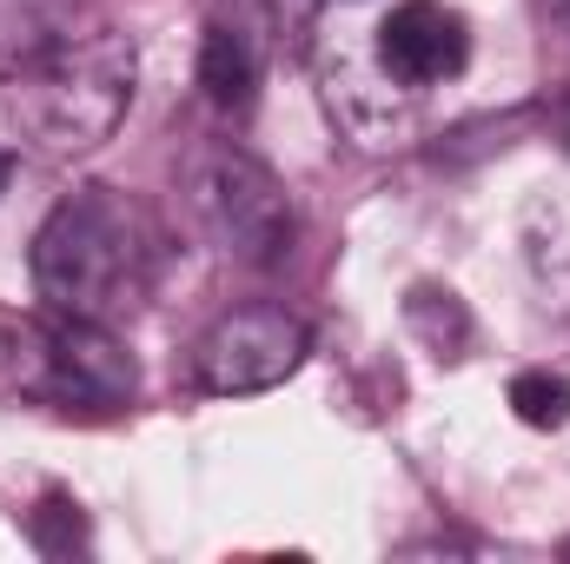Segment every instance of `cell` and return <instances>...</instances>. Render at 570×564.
<instances>
[{
  "label": "cell",
  "instance_id": "6da1fadb",
  "mask_svg": "<svg viewBox=\"0 0 570 564\" xmlns=\"http://www.w3.org/2000/svg\"><path fill=\"white\" fill-rule=\"evenodd\" d=\"M134 40L94 0H0V114L53 159L114 140L134 107Z\"/></svg>",
  "mask_w": 570,
  "mask_h": 564
},
{
  "label": "cell",
  "instance_id": "7a4b0ae2",
  "mask_svg": "<svg viewBox=\"0 0 570 564\" xmlns=\"http://www.w3.org/2000/svg\"><path fill=\"white\" fill-rule=\"evenodd\" d=\"M166 273L159 213L120 186H73L33 233V285L53 312L120 325Z\"/></svg>",
  "mask_w": 570,
  "mask_h": 564
},
{
  "label": "cell",
  "instance_id": "3957f363",
  "mask_svg": "<svg viewBox=\"0 0 570 564\" xmlns=\"http://www.w3.org/2000/svg\"><path fill=\"white\" fill-rule=\"evenodd\" d=\"M140 392V366L114 325L73 312H7L0 305V406L120 412Z\"/></svg>",
  "mask_w": 570,
  "mask_h": 564
},
{
  "label": "cell",
  "instance_id": "277c9868",
  "mask_svg": "<svg viewBox=\"0 0 570 564\" xmlns=\"http://www.w3.org/2000/svg\"><path fill=\"white\" fill-rule=\"evenodd\" d=\"M179 193L199 220V233L246 266H273L292 253V200H285L279 173L233 140H206L186 153L179 166Z\"/></svg>",
  "mask_w": 570,
  "mask_h": 564
},
{
  "label": "cell",
  "instance_id": "5b68a950",
  "mask_svg": "<svg viewBox=\"0 0 570 564\" xmlns=\"http://www.w3.org/2000/svg\"><path fill=\"white\" fill-rule=\"evenodd\" d=\"M312 352L305 319H292L285 305H239L219 312L199 346H193V379L213 399H239V392H273L285 386Z\"/></svg>",
  "mask_w": 570,
  "mask_h": 564
},
{
  "label": "cell",
  "instance_id": "8992f818",
  "mask_svg": "<svg viewBox=\"0 0 570 564\" xmlns=\"http://www.w3.org/2000/svg\"><path fill=\"white\" fill-rule=\"evenodd\" d=\"M464 60H471V27L444 0H399L379 27V67L405 94H425L438 80L464 74Z\"/></svg>",
  "mask_w": 570,
  "mask_h": 564
},
{
  "label": "cell",
  "instance_id": "52a82bcc",
  "mask_svg": "<svg viewBox=\"0 0 570 564\" xmlns=\"http://www.w3.org/2000/svg\"><path fill=\"white\" fill-rule=\"evenodd\" d=\"M518 246H524V273H531L538 305L570 319V200L564 193H531L524 200Z\"/></svg>",
  "mask_w": 570,
  "mask_h": 564
},
{
  "label": "cell",
  "instance_id": "ba28073f",
  "mask_svg": "<svg viewBox=\"0 0 570 564\" xmlns=\"http://www.w3.org/2000/svg\"><path fill=\"white\" fill-rule=\"evenodd\" d=\"M199 87L219 114H246L253 94H259V27L246 13L233 20H213L206 40H199Z\"/></svg>",
  "mask_w": 570,
  "mask_h": 564
},
{
  "label": "cell",
  "instance_id": "9c48e42d",
  "mask_svg": "<svg viewBox=\"0 0 570 564\" xmlns=\"http://www.w3.org/2000/svg\"><path fill=\"white\" fill-rule=\"evenodd\" d=\"M405 325L431 346V359H464L471 339H478V325H471V312L451 285H412L405 292Z\"/></svg>",
  "mask_w": 570,
  "mask_h": 564
},
{
  "label": "cell",
  "instance_id": "30bf717a",
  "mask_svg": "<svg viewBox=\"0 0 570 564\" xmlns=\"http://www.w3.org/2000/svg\"><path fill=\"white\" fill-rule=\"evenodd\" d=\"M511 412H518V425H531V431H564L570 425V379L564 372H544V366L518 372L511 379Z\"/></svg>",
  "mask_w": 570,
  "mask_h": 564
},
{
  "label": "cell",
  "instance_id": "8fae6325",
  "mask_svg": "<svg viewBox=\"0 0 570 564\" xmlns=\"http://www.w3.org/2000/svg\"><path fill=\"white\" fill-rule=\"evenodd\" d=\"M27 538H33L47 558H67L73 545H87V518H80V505H73L67 492H47L40 512L27 518Z\"/></svg>",
  "mask_w": 570,
  "mask_h": 564
},
{
  "label": "cell",
  "instance_id": "7c38bea8",
  "mask_svg": "<svg viewBox=\"0 0 570 564\" xmlns=\"http://www.w3.org/2000/svg\"><path fill=\"white\" fill-rule=\"evenodd\" d=\"M239 13H246L253 27H266V33H279V40H298V33L312 27V13H318V0H239Z\"/></svg>",
  "mask_w": 570,
  "mask_h": 564
},
{
  "label": "cell",
  "instance_id": "4fadbf2b",
  "mask_svg": "<svg viewBox=\"0 0 570 564\" xmlns=\"http://www.w3.org/2000/svg\"><path fill=\"white\" fill-rule=\"evenodd\" d=\"M538 13H544V20H558V27H570V0H538Z\"/></svg>",
  "mask_w": 570,
  "mask_h": 564
},
{
  "label": "cell",
  "instance_id": "5bb4252c",
  "mask_svg": "<svg viewBox=\"0 0 570 564\" xmlns=\"http://www.w3.org/2000/svg\"><path fill=\"white\" fill-rule=\"evenodd\" d=\"M7 179H13V153L0 146V193H7Z\"/></svg>",
  "mask_w": 570,
  "mask_h": 564
},
{
  "label": "cell",
  "instance_id": "9a60e30c",
  "mask_svg": "<svg viewBox=\"0 0 570 564\" xmlns=\"http://www.w3.org/2000/svg\"><path fill=\"white\" fill-rule=\"evenodd\" d=\"M564 552H570V545H564Z\"/></svg>",
  "mask_w": 570,
  "mask_h": 564
}]
</instances>
